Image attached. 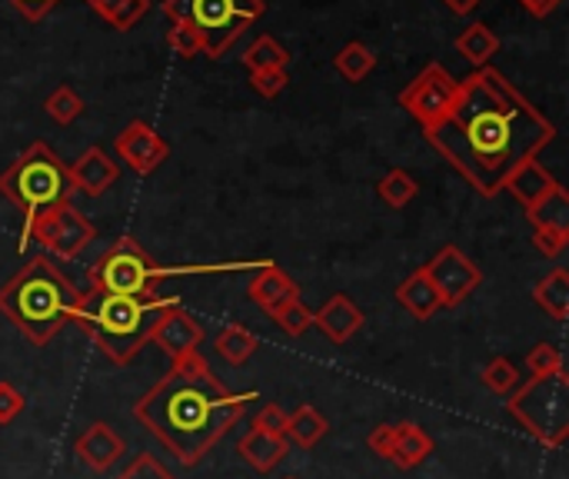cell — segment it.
<instances>
[{
    "mask_svg": "<svg viewBox=\"0 0 569 479\" xmlns=\"http://www.w3.org/2000/svg\"><path fill=\"white\" fill-rule=\"evenodd\" d=\"M170 300L164 296H131V293H104V290H91L81 293L74 323L117 363L127 366L144 346H147V333L157 320V313L167 306Z\"/></svg>",
    "mask_w": 569,
    "mask_h": 479,
    "instance_id": "cell-4",
    "label": "cell"
},
{
    "mask_svg": "<svg viewBox=\"0 0 569 479\" xmlns=\"http://www.w3.org/2000/svg\"><path fill=\"white\" fill-rule=\"evenodd\" d=\"M237 452L257 472H270L290 456V442H287V436H270V433H260V429H247L240 436V442H237Z\"/></svg>",
    "mask_w": 569,
    "mask_h": 479,
    "instance_id": "cell-18",
    "label": "cell"
},
{
    "mask_svg": "<svg viewBox=\"0 0 569 479\" xmlns=\"http://www.w3.org/2000/svg\"><path fill=\"white\" fill-rule=\"evenodd\" d=\"M287 64H290L287 48H283L280 41H273L270 34L257 38V41L250 44V51L244 54V67H247L250 74H257V71H287Z\"/></svg>",
    "mask_w": 569,
    "mask_h": 479,
    "instance_id": "cell-27",
    "label": "cell"
},
{
    "mask_svg": "<svg viewBox=\"0 0 569 479\" xmlns=\"http://www.w3.org/2000/svg\"><path fill=\"white\" fill-rule=\"evenodd\" d=\"M337 71L350 81V84H360V81H366L370 77V71L376 67V54L366 48V44H360V41H350L340 54H337Z\"/></svg>",
    "mask_w": 569,
    "mask_h": 479,
    "instance_id": "cell-28",
    "label": "cell"
},
{
    "mask_svg": "<svg viewBox=\"0 0 569 479\" xmlns=\"http://www.w3.org/2000/svg\"><path fill=\"white\" fill-rule=\"evenodd\" d=\"M423 134L479 197H496L519 164L536 160L556 127L499 71L479 67L459 81L449 114Z\"/></svg>",
    "mask_w": 569,
    "mask_h": 479,
    "instance_id": "cell-1",
    "label": "cell"
},
{
    "mask_svg": "<svg viewBox=\"0 0 569 479\" xmlns=\"http://www.w3.org/2000/svg\"><path fill=\"white\" fill-rule=\"evenodd\" d=\"M433 452V439L423 426L416 423H396V439H393V452L390 462H396L400 469H413L420 462H426Z\"/></svg>",
    "mask_w": 569,
    "mask_h": 479,
    "instance_id": "cell-21",
    "label": "cell"
},
{
    "mask_svg": "<svg viewBox=\"0 0 569 479\" xmlns=\"http://www.w3.org/2000/svg\"><path fill=\"white\" fill-rule=\"evenodd\" d=\"M11 4L24 14V18H31V21H41V18H48L61 0H11Z\"/></svg>",
    "mask_w": 569,
    "mask_h": 479,
    "instance_id": "cell-42",
    "label": "cell"
},
{
    "mask_svg": "<svg viewBox=\"0 0 569 479\" xmlns=\"http://www.w3.org/2000/svg\"><path fill=\"white\" fill-rule=\"evenodd\" d=\"M456 51L473 64V67H486L493 61V54H499V38L486 28V24H469L459 38H456Z\"/></svg>",
    "mask_w": 569,
    "mask_h": 479,
    "instance_id": "cell-25",
    "label": "cell"
},
{
    "mask_svg": "<svg viewBox=\"0 0 569 479\" xmlns=\"http://www.w3.org/2000/svg\"><path fill=\"white\" fill-rule=\"evenodd\" d=\"M393 439H396V426H376V429L366 436L370 449H373L376 456H383V459H390V452H393Z\"/></svg>",
    "mask_w": 569,
    "mask_h": 479,
    "instance_id": "cell-41",
    "label": "cell"
},
{
    "mask_svg": "<svg viewBox=\"0 0 569 479\" xmlns=\"http://www.w3.org/2000/svg\"><path fill=\"white\" fill-rule=\"evenodd\" d=\"M270 316H273L277 326H280L283 333H290V336H303V333L313 326V310H310L300 296H297V300H287V303L277 306Z\"/></svg>",
    "mask_w": 569,
    "mask_h": 479,
    "instance_id": "cell-31",
    "label": "cell"
},
{
    "mask_svg": "<svg viewBox=\"0 0 569 479\" xmlns=\"http://www.w3.org/2000/svg\"><path fill=\"white\" fill-rule=\"evenodd\" d=\"M552 187H559V180L539 164V160H526V164H519L513 174H509V180L503 184V190H509L526 210L529 207H536Z\"/></svg>",
    "mask_w": 569,
    "mask_h": 479,
    "instance_id": "cell-19",
    "label": "cell"
},
{
    "mask_svg": "<svg viewBox=\"0 0 569 479\" xmlns=\"http://www.w3.org/2000/svg\"><path fill=\"white\" fill-rule=\"evenodd\" d=\"M287 84H290L287 71H257V74H250V87H254L260 97H267V101H273L277 94H283Z\"/></svg>",
    "mask_w": 569,
    "mask_h": 479,
    "instance_id": "cell-37",
    "label": "cell"
},
{
    "mask_svg": "<svg viewBox=\"0 0 569 479\" xmlns=\"http://www.w3.org/2000/svg\"><path fill=\"white\" fill-rule=\"evenodd\" d=\"M483 386L499 393V396H509L519 386V373H516V366L506 356H496V360H489L483 366Z\"/></svg>",
    "mask_w": 569,
    "mask_h": 479,
    "instance_id": "cell-33",
    "label": "cell"
},
{
    "mask_svg": "<svg viewBox=\"0 0 569 479\" xmlns=\"http://www.w3.org/2000/svg\"><path fill=\"white\" fill-rule=\"evenodd\" d=\"M167 44H170V51H174L177 58H184V61L204 54V38H200V31H197L194 24H187V21H170Z\"/></svg>",
    "mask_w": 569,
    "mask_h": 479,
    "instance_id": "cell-32",
    "label": "cell"
},
{
    "mask_svg": "<svg viewBox=\"0 0 569 479\" xmlns=\"http://www.w3.org/2000/svg\"><path fill=\"white\" fill-rule=\"evenodd\" d=\"M31 240H38L44 250H51L61 260H74L91 247V240H97V227L71 200H64L34 220Z\"/></svg>",
    "mask_w": 569,
    "mask_h": 479,
    "instance_id": "cell-9",
    "label": "cell"
},
{
    "mask_svg": "<svg viewBox=\"0 0 569 479\" xmlns=\"http://www.w3.org/2000/svg\"><path fill=\"white\" fill-rule=\"evenodd\" d=\"M214 346H217V353H220L230 366H244V363L257 353V336H254L247 326H240V323H227V326L217 333Z\"/></svg>",
    "mask_w": 569,
    "mask_h": 479,
    "instance_id": "cell-26",
    "label": "cell"
},
{
    "mask_svg": "<svg viewBox=\"0 0 569 479\" xmlns=\"http://www.w3.org/2000/svg\"><path fill=\"white\" fill-rule=\"evenodd\" d=\"M532 300L542 313H549L552 320H566L569 316V273L562 267H556L552 273H546L536 290Z\"/></svg>",
    "mask_w": 569,
    "mask_h": 479,
    "instance_id": "cell-24",
    "label": "cell"
},
{
    "mask_svg": "<svg viewBox=\"0 0 569 479\" xmlns=\"http://www.w3.org/2000/svg\"><path fill=\"white\" fill-rule=\"evenodd\" d=\"M84 4H87V8H94V11H97V14H101L104 21H111V18H114V14L121 11V4H124V0H84Z\"/></svg>",
    "mask_w": 569,
    "mask_h": 479,
    "instance_id": "cell-44",
    "label": "cell"
},
{
    "mask_svg": "<svg viewBox=\"0 0 569 479\" xmlns=\"http://www.w3.org/2000/svg\"><path fill=\"white\" fill-rule=\"evenodd\" d=\"M117 157L141 177L154 174L167 157H170V147L164 144V137L144 124V121H131L121 134H117Z\"/></svg>",
    "mask_w": 569,
    "mask_h": 479,
    "instance_id": "cell-13",
    "label": "cell"
},
{
    "mask_svg": "<svg viewBox=\"0 0 569 479\" xmlns=\"http://www.w3.org/2000/svg\"><path fill=\"white\" fill-rule=\"evenodd\" d=\"M117 479H177V476H174L157 456L141 452V456L131 459V466H127L124 472H117Z\"/></svg>",
    "mask_w": 569,
    "mask_h": 479,
    "instance_id": "cell-34",
    "label": "cell"
},
{
    "mask_svg": "<svg viewBox=\"0 0 569 479\" xmlns=\"http://www.w3.org/2000/svg\"><path fill=\"white\" fill-rule=\"evenodd\" d=\"M526 366H529L532 376L556 373V369H562V353H559L552 343H536V346L526 353Z\"/></svg>",
    "mask_w": 569,
    "mask_h": 479,
    "instance_id": "cell-35",
    "label": "cell"
},
{
    "mask_svg": "<svg viewBox=\"0 0 569 479\" xmlns=\"http://www.w3.org/2000/svg\"><path fill=\"white\" fill-rule=\"evenodd\" d=\"M509 416L542 446L559 449L569 436V376L566 369L529 376L506 399Z\"/></svg>",
    "mask_w": 569,
    "mask_h": 479,
    "instance_id": "cell-6",
    "label": "cell"
},
{
    "mask_svg": "<svg viewBox=\"0 0 569 479\" xmlns=\"http://www.w3.org/2000/svg\"><path fill=\"white\" fill-rule=\"evenodd\" d=\"M74 184H71V170L68 164L44 144H31L4 174H0V197H8L21 214H24V233H21V250L31 243V227L34 220L71 200Z\"/></svg>",
    "mask_w": 569,
    "mask_h": 479,
    "instance_id": "cell-5",
    "label": "cell"
},
{
    "mask_svg": "<svg viewBox=\"0 0 569 479\" xmlns=\"http://www.w3.org/2000/svg\"><path fill=\"white\" fill-rule=\"evenodd\" d=\"M526 217L536 230L569 233V194H566V187H552L536 207L526 210Z\"/></svg>",
    "mask_w": 569,
    "mask_h": 479,
    "instance_id": "cell-23",
    "label": "cell"
},
{
    "mask_svg": "<svg viewBox=\"0 0 569 479\" xmlns=\"http://www.w3.org/2000/svg\"><path fill=\"white\" fill-rule=\"evenodd\" d=\"M456 94H459V81H456L446 67L430 64V67H423V71L416 74V81H410V87L400 94V107H403L410 117H416V124H420L423 131H430V127H436V124L449 114Z\"/></svg>",
    "mask_w": 569,
    "mask_h": 479,
    "instance_id": "cell-10",
    "label": "cell"
},
{
    "mask_svg": "<svg viewBox=\"0 0 569 479\" xmlns=\"http://www.w3.org/2000/svg\"><path fill=\"white\" fill-rule=\"evenodd\" d=\"M267 11L263 0H164L170 21H187L204 38V58H224L247 24L260 21Z\"/></svg>",
    "mask_w": 569,
    "mask_h": 479,
    "instance_id": "cell-7",
    "label": "cell"
},
{
    "mask_svg": "<svg viewBox=\"0 0 569 479\" xmlns=\"http://www.w3.org/2000/svg\"><path fill=\"white\" fill-rule=\"evenodd\" d=\"M44 111H48V117L54 121V124H61V127H68V124H74L81 114H84V101H81V94L74 91V87H58L48 101H44Z\"/></svg>",
    "mask_w": 569,
    "mask_h": 479,
    "instance_id": "cell-30",
    "label": "cell"
},
{
    "mask_svg": "<svg viewBox=\"0 0 569 479\" xmlns=\"http://www.w3.org/2000/svg\"><path fill=\"white\" fill-rule=\"evenodd\" d=\"M376 194H380L383 204H390L393 210H400V207H406V204L420 194V184H416L406 170L393 167V170L376 184Z\"/></svg>",
    "mask_w": 569,
    "mask_h": 479,
    "instance_id": "cell-29",
    "label": "cell"
},
{
    "mask_svg": "<svg viewBox=\"0 0 569 479\" xmlns=\"http://www.w3.org/2000/svg\"><path fill=\"white\" fill-rule=\"evenodd\" d=\"M287 479H297V476H287Z\"/></svg>",
    "mask_w": 569,
    "mask_h": 479,
    "instance_id": "cell-46",
    "label": "cell"
},
{
    "mask_svg": "<svg viewBox=\"0 0 569 479\" xmlns=\"http://www.w3.org/2000/svg\"><path fill=\"white\" fill-rule=\"evenodd\" d=\"M519 4L532 14V18H549L562 0H519Z\"/></svg>",
    "mask_w": 569,
    "mask_h": 479,
    "instance_id": "cell-43",
    "label": "cell"
},
{
    "mask_svg": "<svg viewBox=\"0 0 569 479\" xmlns=\"http://www.w3.org/2000/svg\"><path fill=\"white\" fill-rule=\"evenodd\" d=\"M68 170H71L74 190H81V194H87V197H104V194H107L111 187H117V180H121V167H117V160H111V154H107L104 147L84 150Z\"/></svg>",
    "mask_w": 569,
    "mask_h": 479,
    "instance_id": "cell-14",
    "label": "cell"
},
{
    "mask_svg": "<svg viewBox=\"0 0 569 479\" xmlns=\"http://www.w3.org/2000/svg\"><path fill=\"white\" fill-rule=\"evenodd\" d=\"M81 290L48 260H28L4 287H0V313H4L34 346H48L68 323H74Z\"/></svg>",
    "mask_w": 569,
    "mask_h": 479,
    "instance_id": "cell-3",
    "label": "cell"
},
{
    "mask_svg": "<svg viewBox=\"0 0 569 479\" xmlns=\"http://www.w3.org/2000/svg\"><path fill=\"white\" fill-rule=\"evenodd\" d=\"M170 277V267L151 260L137 240L124 237L107 247L97 263L91 267V290L104 293H131V296H154L157 283Z\"/></svg>",
    "mask_w": 569,
    "mask_h": 479,
    "instance_id": "cell-8",
    "label": "cell"
},
{
    "mask_svg": "<svg viewBox=\"0 0 569 479\" xmlns=\"http://www.w3.org/2000/svg\"><path fill=\"white\" fill-rule=\"evenodd\" d=\"M147 343L161 346L170 360H180V356L200 350V343H204V326L197 323L194 313H187V310L180 306V300H170V303L157 313V320H154V326H151V333H147Z\"/></svg>",
    "mask_w": 569,
    "mask_h": 479,
    "instance_id": "cell-12",
    "label": "cell"
},
{
    "mask_svg": "<svg viewBox=\"0 0 569 479\" xmlns=\"http://www.w3.org/2000/svg\"><path fill=\"white\" fill-rule=\"evenodd\" d=\"M396 300H400V306H403L413 320H433V316H436V310H443L439 293H436V290H433V283L426 280L423 267H420V270H413V273L396 287Z\"/></svg>",
    "mask_w": 569,
    "mask_h": 479,
    "instance_id": "cell-20",
    "label": "cell"
},
{
    "mask_svg": "<svg viewBox=\"0 0 569 479\" xmlns=\"http://www.w3.org/2000/svg\"><path fill=\"white\" fill-rule=\"evenodd\" d=\"M532 243L542 257H559L569 243V233H556V230H536L532 233Z\"/></svg>",
    "mask_w": 569,
    "mask_h": 479,
    "instance_id": "cell-40",
    "label": "cell"
},
{
    "mask_svg": "<svg viewBox=\"0 0 569 479\" xmlns=\"http://www.w3.org/2000/svg\"><path fill=\"white\" fill-rule=\"evenodd\" d=\"M74 449H77V456H81L84 466H91L94 472H107V469L127 452V442H124V436H121L111 423L97 419V423H91V426L77 436Z\"/></svg>",
    "mask_w": 569,
    "mask_h": 479,
    "instance_id": "cell-15",
    "label": "cell"
},
{
    "mask_svg": "<svg viewBox=\"0 0 569 479\" xmlns=\"http://www.w3.org/2000/svg\"><path fill=\"white\" fill-rule=\"evenodd\" d=\"M363 310L346 293H333L320 310H313V326L337 346H343L363 326Z\"/></svg>",
    "mask_w": 569,
    "mask_h": 479,
    "instance_id": "cell-16",
    "label": "cell"
},
{
    "mask_svg": "<svg viewBox=\"0 0 569 479\" xmlns=\"http://www.w3.org/2000/svg\"><path fill=\"white\" fill-rule=\"evenodd\" d=\"M443 4H446L453 14H459V18H463V14H473V11L483 4V0H443Z\"/></svg>",
    "mask_w": 569,
    "mask_h": 479,
    "instance_id": "cell-45",
    "label": "cell"
},
{
    "mask_svg": "<svg viewBox=\"0 0 569 479\" xmlns=\"http://www.w3.org/2000/svg\"><path fill=\"white\" fill-rule=\"evenodd\" d=\"M151 11V0H124L121 4V11L107 21L111 28H117V31H131L144 14Z\"/></svg>",
    "mask_w": 569,
    "mask_h": 479,
    "instance_id": "cell-39",
    "label": "cell"
},
{
    "mask_svg": "<svg viewBox=\"0 0 569 479\" xmlns=\"http://www.w3.org/2000/svg\"><path fill=\"white\" fill-rule=\"evenodd\" d=\"M327 429H330V423H327V416L317 409V406H297L293 413H287V426H283V436H287V442H297V446H303V449H313L323 436H327Z\"/></svg>",
    "mask_w": 569,
    "mask_h": 479,
    "instance_id": "cell-22",
    "label": "cell"
},
{
    "mask_svg": "<svg viewBox=\"0 0 569 479\" xmlns=\"http://www.w3.org/2000/svg\"><path fill=\"white\" fill-rule=\"evenodd\" d=\"M426 280L433 283V290L439 293V303L443 306H459L479 283H483V273L479 267L459 250V247H443L426 267H423Z\"/></svg>",
    "mask_w": 569,
    "mask_h": 479,
    "instance_id": "cell-11",
    "label": "cell"
},
{
    "mask_svg": "<svg viewBox=\"0 0 569 479\" xmlns=\"http://www.w3.org/2000/svg\"><path fill=\"white\" fill-rule=\"evenodd\" d=\"M247 293H250V300L260 306V310H267V313H273L277 306H283L287 300H297L300 296V287L270 260L267 267H260V273L250 280V287H247Z\"/></svg>",
    "mask_w": 569,
    "mask_h": 479,
    "instance_id": "cell-17",
    "label": "cell"
},
{
    "mask_svg": "<svg viewBox=\"0 0 569 479\" xmlns=\"http://www.w3.org/2000/svg\"><path fill=\"white\" fill-rule=\"evenodd\" d=\"M283 426H287V413L277 403H267L250 423V429H260V433H270V436H283Z\"/></svg>",
    "mask_w": 569,
    "mask_h": 479,
    "instance_id": "cell-38",
    "label": "cell"
},
{
    "mask_svg": "<svg viewBox=\"0 0 569 479\" xmlns=\"http://www.w3.org/2000/svg\"><path fill=\"white\" fill-rule=\"evenodd\" d=\"M24 406H28V399H24V393L14 386V383H8V379H0V426H8V423H14L21 413H24Z\"/></svg>",
    "mask_w": 569,
    "mask_h": 479,
    "instance_id": "cell-36",
    "label": "cell"
},
{
    "mask_svg": "<svg viewBox=\"0 0 569 479\" xmlns=\"http://www.w3.org/2000/svg\"><path fill=\"white\" fill-rule=\"evenodd\" d=\"M257 393H234L224 386L204 353H187L174 360L170 373L154 383L144 399H137L134 416L184 462L197 466L230 426L240 423L247 403Z\"/></svg>",
    "mask_w": 569,
    "mask_h": 479,
    "instance_id": "cell-2",
    "label": "cell"
}]
</instances>
